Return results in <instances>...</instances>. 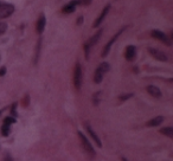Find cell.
I'll list each match as a JSON object with an SVG mask.
<instances>
[{"label":"cell","instance_id":"cell-9","mask_svg":"<svg viewBox=\"0 0 173 161\" xmlns=\"http://www.w3.org/2000/svg\"><path fill=\"white\" fill-rule=\"evenodd\" d=\"M135 53H136V49H135V46H133V45L127 46L126 52H125L126 59H127V60H133V59L135 58Z\"/></svg>","mask_w":173,"mask_h":161},{"label":"cell","instance_id":"cell-19","mask_svg":"<svg viewBox=\"0 0 173 161\" xmlns=\"http://www.w3.org/2000/svg\"><path fill=\"white\" fill-rule=\"evenodd\" d=\"M6 30H7V24L4 23V21H1V23H0V36L4 35L5 32H6Z\"/></svg>","mask_w":173,"mask_h":161},{"label":"cell","instance_id":"cell-2","mask_svg":"<svg viewBox=\"0 0 173 161\" xmlns=\"http://www.w3.org/2000/svg\"><path fill=\"white\" fill-rule=\"evenodd\" d=\"M108 70H109V64L106 63V62L101 63L100 65H99V68L96 69V71H95V76H94L95 83H101V82H102V78H103V75H104Z\"/></svg>","mask_w":173,"mask_h":161},{"label":"cell","instance_id":"cell-21","mask_svg":"<svg viewBox=\"0 0 173 161\" xmlns=\"http://www.w3.org/2000/svg\"><path fill=\"white\" fill-rule=\"evenodd\" d=\"M133 96V94H127V95H121L120 96V100L121 101H125V100H128V99H130Z\"/></svg>","mask_w":173,"mask_h":161},{"label":"cell","instance_id":"cell-5","mask_svg":"<svg viewBox=\"0 0 173 161\" xmlns=\"http://www.w3.org/2000/svg\"><path fill=\"white\" fill-rule=\"evenodd\" d=\"M152 37H154L155 39H159L160 42L165 43L166 45H171V40L167 38V36L164 33V32H161L159 30H153L152 31Z\"/></svg>","mask_w":173,"mask_h":161},{"label":"cell","instance_id":"cell-12","mask_svg":"<svg viewBox=\"0 0 173 161\" xmlns=\"http://www.w3.org/2000/svg\"><path fill=\"white\" fill-rule=\"evenodd\" d=\"M164 120H165L164 116H157V117H154V118H152L147 122V127H157V126L161 124L164 122Z\"/></svg>","mask_w":173,"mask_h":161},{"label":"cell","instance_id":"cell-14","mask_svg":"<svg viewBox=\"0 0 173 161\" xmlns=\"http://www.w3.org/2000/svg\"><path fill=\"white\" fill-rule=\"evenodd\" d=\"M101 35H102V31L100 30V31L97 32V33H96L95 36H93V37H91V38L89 39V42H88V43H86L85 45H86V46H88V48H90V46H93V45H94V44H95V43H96V42H97V40L100 39V37H101Z\"/></svg>","mask_w":173,"mask_h":161},{"label":"cell","instance_id":"cell-23","mask_svg":"<svg viewBox=\"0 0 173 161\" xmlns=\"http://www.w3.org/2000/svg\"><path fill=\"white\" fill-rule=\"evenodd\" d=\"M3 161H13V159H12V156H10V155H6V156H5V159H4Z\"/></svg>","mask_w":173,"mask_h":161},{"label":"cell","instance_id":"cell-15","mask_svg":"<svg viewBox=\"0 0 173 161\" xmlns=\"http://www.w3.org/2000/svg\"><path fill=\"white\" fill-rule=\"evenodd\" d=\"M160 133L168 136V138H173V128L171 127H166V128H162V129H160Z\"/></svg>","mask_w":173,"mask_h":161},{"label":"cell","instance_id":"cell-4","mask_svg":"<svg viewBox=\"0 0 173 161\" xmlns=\"http://www.w3.org/2000/svg\"><path fill=\"white\" fill-rule=\"evenodd\" d=\"M74 84L76 89H79L82 85V68L79 65V63L76 64L75 71H74Z\"/></svg>","mask_w":173,"mask_h":161},{"label":"cell","instance_id":"cell-16","mask_svg":"<svg viewBox=\"0 0 173 161\" xmlns=\"http://www.w3.org/2000/svg\"><path fill=\"white\" fill-rule=\"evenodd\" d=\"M10 129H11V126H9V124H3V127H1V135H3V136H9Z\"/></svg>","mask_w":173,"mask_h":161},{"label":"cell","instance_id":"cell-10","mask_svg":"<svg viewBox=\"0 0 173 161\" xmlns=\"http://www.w3.org/2000/svg\"><path fill=\"white\" fill-rule=\"evenodd\" d=\"M147 92H148L151 96H153V97H155V99L161 97V91H160V89H159L158 87L148 85V87H147Z\"/></svg>","mask_w":173,"mask_h":161},{"label":"cell","instance_id":"cell-17","mask_svg":"<svg viewBox=\"0 0 173 161\" xmlns=\"http://www.w3.org/2000/svg\"><path fill=\"white\" fill-rule=\"evenodd\" d=\"M74 11H75V5H72L71 3L63 7V12L64 13H72Z\"/></svg>","mask_w":173,"mask_h":161},{"label":"cell","instance_id":"cell-20","mask_svg":"<svg viewBox=\"0 0 173 161\" xmlns=\"http://www.w3.org/2000/svg\"><path fill=\"white\" fill-rule=\"evenodd\" d=\"M40 44H42V42L39 40V42H38V44H37V50H36V59H35V63H37L38 57H39V49H40Z\"/></svg>","mask_w":173,"mask_h":161},{"label":"cell","instance_id":"cell-1","mask_svg":"<svg viewBox=\"0 0 173 161\" xmlns=\"http://www.w3.org/2000/svg\"><path fill=\"white\" fill-rule=\"evenodd\" d=\"M78 136H79V139H81V143H82V146H83V148H84L85 153L88 154L89 156L94 157V156H95V149H94V148H93V146L90 145L89 140L86 139V138L84 136V134H83V133H81V132H78Z\"/></svg>","mask_w":173,"mask_h":161},{"label":"cell","instance_id":"cell-11","mask_svg":"<svg viewBox=\"0 0 173 161\" xmlns=\"http://www.w3.org/2000/svg\"><path fill=\"white\" fill-rule=\"evenodd\" d=\"M85 129H86V131H88L89 135H90V136L93 138V140H94V141H95V142L97 143V146H99V147H102V143H101V141H100L99 136L96 135V133H95V132L93 131V128H91V127H90L89 124H85Z\"/></svg>","mask_w":173,"mask_h":161},{"label":"cell","instance_id":"cell-3","mask_svg":"<svg viewBox=\"0 0 173 161\" xmlns=\"http://www.w3.org/2000/svg\"><path fill=\"white\" fill-rule=\"evenodd\" d=\"M14 12V6L11 4H0V19H5Z\"/></svg>","mask_w":173,"mask_h":161},{"label":"cell","instance_id":"cell-22","mask_svg":"<svg viewBox=\"0 0 173 161\" xmlns=\"http://www.w3.org/2000/svg\"><path fill=\"white\" fill-rule=\"evenodd\" d=\"M6 74V68L5 67H3L1 69H0V76H4Z\"/></svg>","mask_w":173,"mask_h":161},{"label":"cell","instance_id":"cell-8","mask_svg":"<svg viewBox=\"0 0 173 161\" xmlns=\"http://www.w3.org/2000/svg\"><path fill=\"white\" fill-rule=\"evenodd\" d=\"M109 9H110V6H109V5H107V6L103 9V11H102V13L100 14V17H99V18L95 20V23H94V25H93L94 27H97V26H100V25H101V23L103 21V19H104V18H106V16L108 14V11H109Z\"/></svg>","mask_w":173,"mask_h":161},{"label":"cell","instance_id":"cell-13","mask_svg":"<svg viewBox=\"0 0 173 161\" xmlns=\"http://www.w3.org/2000/svg\"><path fill=\"white\" fill-rule=\"evenodd\" d=\"M45 23H46L45 16L42 14V16L39 17L38 21H37V32H38V33H42V32L44 31V28H45Z\"/></svg>","mask_w":173,"mask_h":161},{"label":"cell","instance_id":"cell-24","mask_svg":"<svg viewBox=\"0 0 173 161\" xmlns=\"http://www.w3.org/2000/svg\"><path fill=\"white\" fill-rule=\"evenodd\" d=\"M122 161H127V160H126V157H122Z\"/></svg>","mask_w":173,"mask_h":161},{"label":"cell","instance_id":"cell-6","mask_svg":"<svg viewBox=\"0 0 173 161\" xmlns=\"http://www.w3.org/2000/svg\"><path fill=\"white\" fill-rule=\"evenodd\" d=\"M123 30H125V28H121V30H120V31L118 32V33L115 35V36H114V37H113V38H111V39H110V40H109V42L107 43V45H106V46L103 48V51H102V57H106V56H107V55L109 53V51H110V48H111V45L114 44V42H115V40H116V39L119 38V36H120V35L122 33V32H123Z\"/></svg>","mask_w":173,"mask_h":161},{"label":"cell","instance_id":"cell-7","mask_svg":"<svg viewBox=\"0 0 173 161\" xmlns=\"http://www.w3.org/2000/svg\"><path fill=\"white\" fill-rule=\"evenodd\" d=\"M148 51H150V53H151L155 59H158V60H160V62H166V60H167V56H166V53H164L162 51H160V50H158V49H153V48H150Z\"/></svg>","mask_w":173,"mask_h":161},{"label":"cell","instance_id":"cell-18","mask_svg":"<svg viewBox=\"0 0 173 161\" xmlns=\"http://www.w3.org/2000/svg\"><path fill=\"white\" fill-rule=\"evenodd\" d=\"M12 123H16V118H14V117H12V116L5 117V120H4V124H9V126H11Z\"/></svg>","mask_w":173,"mask_h":161}]
</instances>
